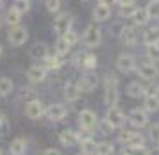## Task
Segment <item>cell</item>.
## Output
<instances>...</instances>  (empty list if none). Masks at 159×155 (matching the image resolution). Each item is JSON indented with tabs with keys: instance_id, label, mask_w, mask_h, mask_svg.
Instances as JSON below:
<instances>
[{
	"instance_id": "47",
	"label": "cell",
	"mask_w": 159,
	"mask_h": 155,
	"mask_svg": "<svg viewBox=\"0 0 159 155\" xmlns=\"http://www.w3.org/2000/svg\"><path fill=\"white\" fill-rule=\"evenodd\" d=\"M0 55H2V46H0Z\"/></svg>"
},
{
	"instance_id": "9",
	"label": "cell",
	"mask_w": 159,
	"mask_h": 155,
	"mask_svg": "<svg viewBox=\"0 0 159 155\" xmlns=\"http://www.w3.org/2000/svg\"><path fill=\"white\" fill-rule=\"evenodd\" d=\"M145 109L148 113H156L159 109V89H147L145 91Z\"/></svg>"
},
{
	"instance_id": "49",
	"label": "cell",
	"mask_w": 159,
	"mask_h": 155,
	"mask_svg": "<svg viewBox=\"0 0 159 155\" xmlns=\"http://www.w3.org/2000/svg\"><path fill=\"white\" fill-rule=\"evenodd\" d=\"M157 89H159V86H157Z\"/></svg>"
},
{
	"instance_id": "6",
	"label": "cell",
	"mask_w": 159,
	"mask_h": 155,
	"mask_svg": "<svg viewBox=\"0 0 159 155\" xmlns=\"http://www.w3.org/2000/svg\"><path fill=\"white\" fill-rule=\"evenodd\" d=\"M97 123H98V118H97V114L93 111H89V109H84V111H80L79 113V125L80 128H91L93 130L97 127Z\"/></svg>"
},
{
	"instance_id": "13",
	"label": "cell",
	"mask_w": 159,
	"mask_h": 155,
	"mask_svg": "<svg viewBox=\"0 0 159 155\" xmlns=\"http://www.w3.org/2000/svg\"><path fill=\"white\" fill-rule=\"evenodd\" d=\"M106 120H109L113 123V127L115 128H120L123 125V121H125V114H123L122 109H118V105L115 107H109L107 111V116H106Z\"/></svg>"
},
{
	"instance_id": "31",
	"label": "cell",
	"mask_w": 159,
	"mask_h": 155,
	"mask_svg": "<svg viewBox=\"0 0 159 155\" xmlns=\"http://www.w3.org/2000/svg\"><path fill=\"white\" fill-rule=\"evenodd\" d=\"M147 57L150 59L152 63H159V45H148L147 46Z\"/></svg>"
},
{
	"instance_id": "15",
	"label": "cell",
	"mask_w": 159,
	"mask_h": 155,
	"mask_svg": "<svg viewBox=\"0 0 159 155\" xmlns=\"http://www.w3.org/2000/svg\"><path fill=\"white\" fill-rule=\"evenodd\" d=\"M59 141L63 146H75L77 143H79V135L77 132H73V130H63L61 134H59Z\"/></svg>"
},
{
	"instance_id": "22",
	"label": "cell",
	"mask_w": 159,
	"mask_h": 155,
	"mask_svg": "<svg viewBox=\"0 0 159 155\" xmlns=\"http://www.w3.org/2000/svg\"><path fill=\"white\" fill-rule=\"evenodd\" d=\"M25 148H27L25 139H22V137H16V139H13V141H11L9 152H11V155H23V153H25Z\"/></svg>"
},
{
	"instance_id": "32",
	"label": "cell",
	"mask_w": 159,
	"mask_h": 155,
	"mask_svg": "<svg viewBox=\"0 0 159 155\" xmlns=\"http://www.w3.org/2000/svg\"><path fill=\"white\" fill-rule=\"evenodd\" d=\"M95 146H97V143H95L93 139H84V141H80V150H82V153H86V155H93Z\"/></svg>"
},
{
	"instance_id": "18",
	"label": "cell",
	"mask_w": 159,
	"mask_h": 155,
	"mask_svg": "<svg viewBox=\"0 0 159 155\" xmlns=\"http://www.w3.org/2000/svg\"><path fill=\"white\" fill-rule=\"evenodd\" d=\"M45 75H47V71H45V68H41V66H30L29 71H27V77H29V80L32 84L41 82L45 78Z\"/></svg>"
},
{
	"instance_id": "23",
	"label": "cell",
	"mask_w": 159,
	"mask_h": 155,
	"mask_svg": "<svg viewBox=\"0 0 159 155\" xmlns=\"http://www.w3.org/2000/svg\"><path fill=\"white\" fill-rule=\"evenodd\" d=\"M70 48H72V45L66 41L63 36H59L57 43H56V54H57V55H61V57H65V55H68V54H70Z\"/></svg>"
},
{
	"instance_id": "8",
	"label": "cell",
	"mask_w": 159,
	"mask_h": 155,
	"mask_svg": "<svg viewBox=\"0 0 159 155\" xmlns=\"http://www.w3.org/2000/svg\"><path fill=\"white\" fill-rule=\"evenodd\" d=\"M116 68L122 73H130L136 68V61H134V57L130 55V54H122L116 59Z\"/></svg>"
},
{
	"instance_id": "30",
	"label": "cell",
	"mask_w": 159,
	"mask_h": 155,
	"mask_svg": "<svg viewBox=\"0 0 159 155\" xmlns=\"http://www.w3.org/2000/svg\"><path fill=\"white\" fill-rule=\"evenodd\" d=\"M20 18H22V14L18 13V11H16L15 7H13V9H9L7 14H6V21H7V23L11 25V27H13V25H18Z\"/></svg>"
},
{
	"instance_id": "44",
	"label": "cell",
	"mask_w": 159,
	"mask_h": 155,
	"mask_svg": "<svg viewBox=\"0 0 159 155\" xmlns=\"http://www.w3.org/2000/svg\"><path fill=\"white\" fill-rule=\"evenodd\" d=\"M120 6H130V4H134V0H116Z\"/></svg>"
},
{
	"instance_id": "5",
	"label": "cell",
	"mask_w": 159,
	"mask_h": 155,
	"mask_svg": "<svg viewBox=\"0 0 159 155\" xmlns=\"http://www.w3.org/2000/svg\"><path fill=\"white\" fill-rule=\"evenodd\" d=\"M129 121L132 127H138V128L145 127L148 123V111L145 107L143 109H132L129 114Z\"/></svg>"
},
{
	"instance_id": "41",
	"label": "cell",
	"mask_w": 159,
	"mask_h": 155,
	"mask_svg": "<svg viewBox=\"0 0 159 155\" xmlns=\"http://www.w3.org/2000/svg\"><path fill=\"white\" fill-rule=\"evenodd\" d=\"M63 38H65L66 41H68V43H70V45H72V46H73V45H75V43H77V34L73 32L72 29H70V30H68V32H66L65 36H63Z\"/></svg>"
},
{
	"instance_id": "42",
	"label": "cell",
	"mask_w": 159,
	"mask_h": 155,
	"mask_svg": "<svg viewBox=\"0 0 159 155\" xmlns=\"http://www.w3.org/2000/svg\"><path fill=\"white\" fill-rule=\"evenodd\" d=\"M130 135H132V132H129V130H123V132H120V135H118V141L123 143V144H127L130 139Z\"/></svg>"
},
{
	"instance_id": "43",
	"label": "cell",
	"mask_w": 159,
	"mask_h": 155,
	"mask_svg": "<svg viewBox=\"0 0 159 155\" xmlns=\"http://www.w3.org/2000/svg\"><path fill=\"white\" fill-rule=\"evenodd\" d=\"M43 155H61V152H59V150H56V148H47L43 152Z\"/></svg>"
},
{
	"instance_id": "7",
	"label": "cell",
	"mask_w": 159,
	"mask_h": 155,
	"mask_svg": "<svg viewBox=\"0 0 159 155\" xmlns=\"http://www.w3.org/2000/svg\"><path fill=\"white\" fill-rule=\"evenodd\" d=\"M45 109L47 107L39 100H34V102H29L25 105V114H27V118H30V120H39L41 116H45Z\"/></svg>"
},
{
	"instance_id": "19",
	"label": "cell",
	"mask_w": 159,
	"mask_h": 155,
	"mask_svg": "<svg viewBox=\"0 0 159 155\" xmlns=\"http://www.w3.org/2000/svg\"><path fill=\"white\" fill-rule=\"evenodd\" d=\"M30 57L45 61V59L48 57V46H47L45 43H36V45L30 48Z\"/></svg>"
},
{
	"instance_id": "25",
	"label": "cell",
	"mask_w": 159,
	"mask_h": 155,
	"mask_svg": "<svg viewBox=\"0 0 159 155\" xmlns=\"http://www.w3.org/2000/svg\"><path fill=\"white\" fill-rule=\"evenodd\" d=\"M113 152H115V146L111 143H98L95 146L93 155H113Z\"/></svg>"
},
{
	"instance_id": "39",
	"label": "cell",
	"mask_w": 159,
	"mask_h": 155,
	"mask_svg": "<svg viewBox=\"0 0 159 155\" xmlns=\"http://www.w3.org/2000/svg\"><path fill=\"white\" fill-rule=\"evenodd\" d=\"M143 135L141 134H134V132H132V135H130V139H129V143H127V144H134V146H138V144H143Z\"/></svg>"
},
{
	"instance_id": "36",
	"label": "cell",
	"mask_w": 159,
	"mask_h": 155,
	"mask_svg": "<svg viewBox=\"0 0 159 155\" xmlns=\"http://www.w3.org/2000/svg\"><path fill=\"white\" fill-rule=\"evenodd\" d=\"M95 66H97V57L93 55V54H86V57H84V70H93Z\"/></svg>"
},
{
	"instance_id": "34",
	"label": "cell",
	"mask_w": 159,
	"mask_h": 155,
	"mask_svg": "<svg viewBox=\"0 0 159 155\" xmlns=\"http://www.w3.org/2000/svg\"><path fill=\"white\" fill-rule=\"evenodd\" d=\"M138 11V7L134 4H130V6H120V16L123 18H132V14Z\"/></svg>"
},
{
	"instance_id": "33",
	"label": "cell",
	"mask_w": 159,
	"mask_h": 155,
	"mask_svg": "<svg viewBox=\"0 0 159 155\" xmlns=\"http://www.w3.org/2000/svg\"><path fill=\"white\" fill-rule=\"evenodd\" d=\"M13 7H15V9H16L20 14H25V13L30 9V4H29V0H15Z\"/></svg>"
},
{
	"instance_id": "21",
	"label": "cell",
	"mask_w": 159,
	"mask_h": 155,
	"mask_svg": "<svg viewBox=\"0 0 159 155\" xmlns=\"http://www.w3.org/2000/svg\"><path fill=\"white\" fill-rule=\"evenodd\" d=\"M143 43L148 46V45H156L159 43V27H150L145 30L143 34Z\"/></svg>"
},
{
	"instance_id": "24",
	"label": "cell",
	"mask_w": 159,
	"mask_h": 155,
	"mask_svg": "<svg viewBox=\"0 0 159 155\" xmlns=\"http://www.w3.org/2000/svg\"><path fill=\"white\" fill-rule=\"evenodd\" d=\"M15 89V84L9 77H0V96H7Z\"/></svg>"
},
{
	"instance_id": "4",
	"label": "cell",
	"mask_w": 159,
	"mask_h": 155,
	"mask_svg": "<svg viewBox=\"0 0 159 155\" xmlns=\"http://www.w3.org/2000/svg\"><path fill=\"white\" fill-rule=\"evenodd\" d=\"M7 39L11 45H15V46H20L23 43L29 39V32H27V29L25 27H20V25H13V27L9 29V34H7Z\"/></svg>"
},
{
	"instance_id": "26",
	"label": "cell",
	"mask_w": 159,
	"mask_h": 155,
	"mask_svg": "<svg viewBox=\"0 0 159 155\" xmlns=\"http://www.w3.org/2000/svg\"><path fill=\"white\" fill-rule=\"evenodd\" d=\"M123 153H127V155H148V150L145 148L143 144H138V146L127 144V148L123 150Z\"/></svg>"
},
{
	"instance_id": "48",
	"label": "cell",
	"mask_w": 159,
	"mask_h": 155,
	"mask_svg": "<svg viewBox=\"0 0 159 155\" xmlns=\"http://www.w3.org/2000/svg\"><path fill=\"white\" fill-rule=\"evenodd\" d=\"M123 155H127V153H123Z\"/></svg>"
},
{
	"instance_id": "2",
	"label": "cell",
	"mask_w": 159,
	"mask_h": 155,
	"mask_svg": "<svg viewBox=\"0 0 159 155\" xmlns=\"http://www.w3.org/2000/svg\"><path fill=\"white\" fill-rule=\"evenodd\" d=\"M77 86L80 87V91L82 93H91L98 86V75L95 73V71L88 70L86 73H82L80 78L77 80Z\"/></svg>"
},
{
	"instance_id": "45",
	"label": "cell",
	"mask_w": 159,
	"mask_h": 155,
	"mask_svg": "<svg viewBox=\"0 0 159 155\" xmlns=\"http://www.w3.org/2000/svg\"><path fill=\"white\" fill-rule=\"evenodd\" d=\"M113 2H116V0H100V4H106V6H111Z\"/></svg>"
},
{
	"instance_id": "37",
	"label": "cell",
	"mask_w": 159,
	"mask_h": 155,
	"mask_svg": "<svg viewBox=\"0 0 159 155\" xmlns=\"http://www.w3.org/2000/svg\"><path fill=\"white\" fill-rule=\"evenodd\" d=\"M45 7L48 13H57L61 7V0H45Z\"/></svg>"
},
{
	"instance_id": "11",
	"label": "cell",
	"mask_w": 159,
	"mask_h": 155,
	"mask_svg": "<svg viewBox=\"0 0 159 155\" xmlns=\"http://www.w3.org/2000/svg\"><path fill=\"white\" fill-rule=\"evenodd\" d=\"M138 73H139V77L145 78V80H154V78H157L159 70L154 63H143V64L138 66Z\"/></svg>"
},
{
	"instance_id": "28",
	"label": "cell",
	"mask_w": 159,
	"mask_h": 155,
	"mask_svg": "<svg viewBox=\"0 0 159 155\" xmlns=\"http://www.w3.org/2000/svg\"><path fill=\"white\" fill-rule=\"evenodd\" d=\"M132 20H134V25H145L147 21L150 20V16L147 14L145 9H138L136 13L132 14Z\"/></svg>"
},
{
	"instance_id": "10",
	"label": "cell",
	"mask_w": 159,
	"mask_h": 155,
	"mask_svg": "<svg viewBox=\"0 0 159 155\" xmlns=\"http://www.w3.org/2000/svg\"><path fill=\"white\" fill-rule=\"evenodd\" d=\"M70 25H72V18L70 14L65 13V14H59L56 21H54V30L57 32V36H65L68 30H70Z\"/></svg>"
},
{
	"instance_id": "20",
	"label": "cell",
	"mask_w": 159,
	"mask_h": 155,
	"mask_svg": "<svg viewBox=\"0 0 159 155\" xmlns=\"http://www.w3.org/2000/svg\"><path fill=\"white\" fill-rule=\"evenodd\" d=\"M145 91H147V87H145L143 84H139L138 80H134V82H130V84L127 86V95H129V96H132V98L145 96Z\"/></svg>"
},
{
	"instance_id": "29",
	"label": "cell",
	"mask_w": 159,
	"mask_h": 155,
	"mask_svg": "<svg viewBox=\"0 0 159 155\" xmlns=\"http://www.w3.org/2000/svg\"><path fill=\"white\" fill-rule=\"evenodd\" d=\"M145 11L150 18H159V0H150L148 6L145 7Z\"/></svg>"
},
{
	"instance_id": "14",
	"label": "cell",
	"mask_w": 159,
	"mask_h": 155,
	"mask_svg": "<svg viewBox=\"0 0 159 155\" xmlns=\"http://www.w3.org/2000/svg\"><path fill=\"white\" fill-rule=\"evenodd\" d=\"M120 41L123 43V45H134V43L138 41V32L134 27H123L122 32H120Z\"/></svg>"
},
{
	"instance_id": "12",
	"label": "cell",
	"mask_w": 159,
	"mask_h": 155,
	"mask_svg": "<svg viewBox=\"0 0 159 155\" xmlns=\"http://www.w3.org/2000/svg\"><path fill=\"white\" fill-rule=\"evenodd\" d=\"M66 114H68L66 113V107L61 105V104H52V105H48L47 109H45V116H47L48 120H52V121L63 120Z\"/></svg>"
},
{
	"instance_id": "38",
	"label": "cell",
	"mask_w": 159,
	"mask_h": 155,
	"mask_svg": "<svg viewBox=\"0 0 159 155\" xmlns=\"http://www.w3.org/2000/svg\"><path fill=\"white\" fill-rule=\"evenodd\" d=\"M100 128H102V134H104V135H109V134H113V132H115V127H113V123H111L109 120L102 121Z\"/></svg>"
},
{
	"instance_id": "27",
	"label": "cell",
	"mask_w": 159,
	"mask_h": 155,
	"mask_svg": "<svg viewBox=\"0 0 159 155\" xmlns=\"http://www.w3.org/2000/svg\"><path fill=\"white\" fill-rule=\"evenodd\" d=\"M45 63H47V68L48 70H57V68H61V64H63V57L61 55H48L47 59H45Z\"/></svg>"
},
{
	"instance_id": "3",
	"label": "cell",
	"mask_w": 159,
	"mask_h": 155,
	"mask_svg": "<svg viewBox=\"0 0 159 155\" xmlns=\"http://www.w3.org/2000/svg\"><path fill=\"white\" fill-rule=\"evenodd\" d=\"M82 41L88 48H95L98 46L102 41V34H100V29L97 25H88L86 30H84V36H82Z\"/></svg>"
},
{
	"instance_id": "1",
	"label": "cell",
	"mask_w": 159,
	"mask_h": 155,
	"mask_svg": "<svg viewBox=\"0 0 159 155\" xmlns=\"http://www.w3.org/2000/svg\"><path fill=\"white\" fill-rule=\"evenodd\" d=\"M118 82H116L115 77H107L106 78V95H104V100L107 107H115L118 105V100H120V91H118Z\"/></svg>"
},
{
	"instance_id": "17",
	"label": "cell",
	"mask_w": 159,
	"mask_h": 155,
	"mask_svg": "<svg viewBox=\"0 0 159 155\" xmlns=\"http://www.w3.org/2000/svg\"><path fill=\"white\" fill-rule=\"evenodd\" d=\"M111 16V6H106V4H100L93 9V18L97 21H106Z\"/></svg>"
},
{
	"instance_id": "16",
	"label": "cell",
	"mask_w": 159,
	"mask_h": 155,
	"mask_svg": "<svg viewBox=\"0 0 159 155\" xmlns=\"http://www.w3.org/2000/svg\"><path fill=\"white\" fill-rule=\"evenodd\" d=\"M80 87L75 82H68V84L65 86V98L68 100V102H77L80 96Z\"/></svg>"
},
{
	"instance_id": "46",
	"label": "cell",
	"mask_w": 159,
	"mask_h": 155,
	"mask_svg": "<svg viewBox=\"0 0 159 155\" xmlns=\"http://www.w3.org/2000/svg\"><path fill=\"white\" fill-rule=\"evenodd\" d=\"M0 155H4V152H2V148H0Z\"/></svg>"
},
{
	"instance_id": "35",
	"label": "cell",
	"mask_w": 159,
	"mask_h": 155,
	"mask_svg": "<svg viewBox=\"0 0 159 155\" xmlns=\"http://www.w3.org/2000/svg\"><path fill=\"white\" fill-rule=\"evenodd\" d=\"M22 100L23 102H34V100H38V93L34 91V89H23L22 91Z\"/></svg>"
},
{
	"instance_id": "40",
	"label": "cell",
	"mask_w": 159,
	"mask_h": 155,
	"mask_svg": "<svg viewBox=\"0 0 159 155\" xmlns=\"http://www.w3.org/2000/svg\"><path fill=\"white\" fill-rule=\"evenodd\" d=\"M150 137L154 143H159V123H154L150 127Z\"/></svg>"
}]
</instances>
